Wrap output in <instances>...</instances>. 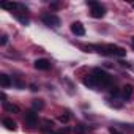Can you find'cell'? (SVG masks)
<instances>
[{"label":"cell","instance_id":"6da1fadb","mask_svg":"<svg viewBox=\"0 0 134 134\" xmlns=\"http://www.w3.org/2000/svg\"><path fill=\"white\" fill-rule=\"evenodd\" d=\"M90 47L98 49V52L103 55H110V57H118V58L126 55V49H123L117 44H103V46H90Z\"/></svg>","mask_w":134,"mask_h":134},{"label":"cell","instance_id":"7a4b0ae2","mask_svg":"<svg viewBox=\"0 0 134 134\" xmlns=\"http://www.w3.org/2000/svg\"><path fill=\"white\" fill-rule=\"evenodd\" d=\"M92 77L95 79L98 88L99 87L101 88H106V87H110L112 85V76L107 71H104L103 68H93L92 70Z\"/></svg>","mask_w":134,"mask_h":134},{"label":"cell","instance_id":"3957f363","mask_svg":"<svg viewBox=\"0 0 134 134\" xmlns=\"http://www.w3.org/2000/svg\"><path fill=\"white\" fill-rule=\"evenodd\" d=\"M87 5L90 7V14H92V18L101 19V18L106 16V8H104V5H101L99 2H95V0H88Z\"/></svg>","mask_w":134,"mask_h":134},{"label":"cell","instance_id":"277c9868","mask_svg":"<svg viewBox=\"0 0 134 134\" xmlns=\"http://www.w3.org/2000/svg\"><path fill=\"white\" fill-rule=\"evenodd\" d=\"M41 21H43L44 25H47V27H54V29L60 27V18H58L55 13H43V14H41Z\"/></svg>","mask_w":134,"mask_h":134},{"label":"cell","instance_id":"5b68a950","mask_svg":"<svg viewBox=\"0 0 134 134\" xmlns=\"http://www.w3.org/2000/svg\"><path fill=\"white\" fill-rule=\"evenodd\" d=\"M24 121H25V125L30 126V128L36 126V125H38V112L33 110V109H32V110H27L25 115H24Z\"/></svg>","mask_w":134,"mask_h":134},{"label":"cell","instance_id":"8992f818","mask_svg":"<svg viewBox=\"0 0 134 134\" xmlns=\"http://www.w3.org/2000/svg\"><path fill=\"white\" fill-rule=\"evenodd\" d=\"M33 66H35L36 70H40V71H47L51 68V62L46 60V58H38V60H35Z\"/></svg>","mask_w":134,"mask_h":134},{"label":"cell","instance_id":"52a82bcc","mask_svg":"<svg viewBox=\"0 0 134 134\" xmlns=\"http://www.w3.org/2000/svg\"><path fill=\"white\" fill-rule=\"evenodd\" d=\"M71 32H73V35H76V36H84L85 35V27L82 25V22H73L71 24Z\"/></svg>","mask_w":134,"mask_h":134},{"label":"cell","instance_id":"ba28073f","mask_svg":"<svg viewBox=\"0 0 134 134\" xmlns=\"http://www.w3.org/2000/svg\"><path fill=\"white\" fill-rule=\"evenodd\" d=\"M14 14V18L22 24V25H29L30 24V19H29V16L24 13V11H16V13H13Z\"/></svg>","mask_w":134,"mask_h":134},{"label":"cell","instance_id":"9c48e42d","mask_svg":"<svg viewBox=\"0 0 134 134\" xmlns=\"http://www.w3.org/2000/svg\"><path fill=\"white\" fill-rule=\"evenodd\" d=\"M132 92H134L132 85H125L123 90H121V99H123V101H129L131 96H132Z\"/></svg>","mask_w":134,"mask_h":134},{"label":"cell","instance_id":"30bf717a","mask_svg":"<svg viewBox=\"0 0 134 134\" xmlns=\"http://www.w3.org/2000/svg\"><path fill=\"white\" fill-rule=\"evenodd\" d=\"M82 84H84L85 87H88V88H93V90H98V85H96V82H95V79L92 77V74H88L87 77H84V79H82Z\"/></svg>","mask_w":134,"mask_h":134},{"label":"cell","instance_id":"8fae6325","mask_svg":"<svg viewBox=\"0 0 134 134\" xmlns=\"http://www.w3.org/2000/svg\"><path fill=\"white\" fill-rule=\"evenodd\" d=\"M11 84H13V81H11V77L8 74H5V73L0 74V85H2L3 88H8Z\"/></svg>","mask_w":134,"mask_h":134},{"label":"cell","instance_id":"7c38bea8","mask_svg":"<svg viewBox=\"0 0 134 134\" xmlns=\"http://www.w3.org/2000/svg\"><path fill=\"white\" fill-rule=\"evenodd\" d=\"M2 123H3V126H5L7 129H10V131H14V129H16V121H14L13 118H10V117H5V118L2 120Z\"/></svg>","mask_w":134,"mask_h":134},{"label":"cell","instance_id":"4fadbf2b","mask_svg":"<svg viewBox=\"0 0 134 134\" xmlns=\"http://www.w3.org/2000/svg\"><path fill=\"white\" fill-rule=\"evenodd\" d=\"M32 107H33V110H41V109H44V103L41 99H33L32 101Z\"/></svg>","mask_w":134,"mask_h":134},{"label":"cell","instance_id":"5bb4252c","mask_svg":"<svg viewBox=\"0 0 134 134\" xmlns=\"http://www.w3.org/2000/svg\"><path fill=\"white\" fill-rule=\"evenodd\" d=\"M3 107H5L8 112H16V114L19 112V107H18V106H14V104H10L8 101H7V103H3Z\"/></svg>","mask_w":134,"mask_h":134},{"label":"cell","instance_id":"9a60e30c","mask_svg":"<svg viewBox=\"0 0 134 134\" xmlns=\"http://www.w3.org/2000/svg\"><path fill=\"white\" fill-rule=\"evenodd\" d=\"M13 85H14L16 88H25V84H24L21 79H18V77H13Z\"/></svg>","mask_w":134,"mask_h":134},{"label":"cell","instance_id":"2e32d148","mask_svg":"<svg viewBox=\"0 0 134 134\" xmlns=\"http://www.w3.org/2000/svg\"><path fill=\"white\" fill-rule=\"evenodd\" d=\"M70 118H71V117H70V112H68V110H66L65 114H62V115L58 117V120H60L62 123H66V121H70Z\"/></svg>","mask_w":134,"mask_h":134},{"label":"cell","instance_id":"e0dca14e","mask_svg":"<svg viewBox=\"0 0 134 134\" xmlns=\"http://www.w3.org/2000/svg\"><path fill=\"white\" fill-rule=\"evenodd\" d=\"M68 132H70V129L65 128V129H58V131H51L49 134H68Z\"/></svg>","mask_w":134,"mask_h":134},{"label":"cell","instance_id":"ac0fdd59","mask_svg":"<svg viewBox=\"0 0 134 134\" xmlns=\"http://www.w3.org/2000/svg\"><path fill=\"white\" fill-rule=\"evenodd\" d=\"M85 129H87V128H85L84 125H77V126H76V132H77V134H84Z\"/></svg>","mask_w":134,"mask_h":134},{"label":"cell","instance_id":"d6986e66","mask_svg":"<svg viewBox=\"0 0 134 134\" xmlns=\"http://www.w3.org/2000/svg\"><path fill=\"white\" fill-rule=\"evenodd\" d=\"M109 132H110V134H123L121 131H118V129H117V128H114V126H110V128H109Z\"/></svg>","mask_w":134,"mask_h":134},{"label":"cell","instance_id":"ffe728a7","mask_svg":"<svg viewBox=\"0 0 134 134\" xmlns=\"http://www.w3.org/2000/svg\"><path fill=\"white\" fill-rule=\"evenodd\" d=\"M8 43V36L7 35H2V40H0V44H2V46H5Z\"/></svg>","mask_w":134,"mask_h":134},{"label":"cell","instance_id":"44dd1931","mask_svg":"<svg viewBox=\"0 0 134 134\" xmlns=\"http://www.w3.org/2000/svg\"><path fill=\"white\" fill-rule=\"evenodd\" d=\"M123 128H125V129H128V131H131V132H134V125H125Z\"/></svg>","mask_w":134,"mask_h":134},{"label":"cell","instance_id":"7402d4cb","mask_svg":"<svg viewBox=\"0 0 134 134\" xmlns=\"http://www.w3.org/2000/svg\"><path fill=\"white\" fill-rule=\"evenodd\" d=\"M51 8H52V10H58V8H60V5L54 2V3H51Z\"/></svg>","mask_w":134,"mask_h":134},{"label":"cell","instance_id":"603a6c76","mask_svg":"<svg viewBox=\"0 0 134 134\" xmlns=\"http://www.w3.org/2000/svg\"><path fill=\"white\" fill-rule=\"evenodd\" d=\"M30 88H32L33 92H36V90H38V87H36V85H30Z\"/></svg>","mask_w":134,"mask_h":134},{"label":"cell","instance_id":"cb8c5ba5","mask_svg":"<svg viewBox=\"0 0 134 134\" xmlns=\"http://www.w3.org/2000/svg\"><path fill=\"white\" fill-rule=\"evenodd\" d=\"M131 43H132V47H134V36H132V40H131Z\"/></svg>","mask_w":134,"mask_h":134},{"label":"cell","instance_id":"d4e9b609","mask_svg":"<svg viewBox=\"0 0 134 134\" xmlns=\"http://www.w3.org/2000/svg\"><path fill=\"white\" fill-rule=\"evenodd\" d=\"M132 8H134V3H132Z\"/></svg>","mask_w":134,"mask_h":134}]
</instances>
